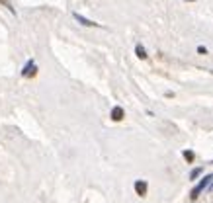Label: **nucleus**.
Segmentation results:
<instances>
[{"label":"nucleus","instance_id":"nucleus-11","mask_svg":"<svg viewBox=\"0 0 213 203\" xmlns=\"http://www.w3.org/2000/svg\"><path fill=\"white\" fill-rule=\"evenodd\" d=\"M186 2H194V0H186Z\"/></svg>","mask_w":213,"mask_h":203},{"label":"nucleus","instance_id":"nucleus-12","mask_svg":"<svg viewBox=\"0 0 213 203\" xmlns=\"http://www.w3.org/2000/svg\"><path fill=\"white\" fill-rule=\"evenodd\" d=\"M211 72H213V70H211Z\"/></svg>","mask_w":213,"mask_h":203},{"label":"nucleus","instance_id":"nucleus-2","mask_svg":"<svg viewBox=\"0 0 213 203\" xmlns=\"http://www.w3.org/2000/svg\"><path fill=\"white\" fill-rule=\"evenodd\" d=\"M35 74H37V66H35V63L29 59L26 63V66H24V70H22V76H24V78H33Z\"/></svg>","mask_w":213,"mask_h":203},{"label":"nucleus","instance_id":"nucleus-10","mask_svg":"<svg viewBox=\"0 0 213 203\" xmlns=\"http://www.w3.org/2000/svg\"><path fill=\"white\" fill-rule=\"evenodd\" d=\"M198 53H200V55H205V53H207V49H205L203 45H200V47H198Z\"/></svg>","mask_w":213,"mask_h":203},{"label":"nucleus","instance_id":"nucleus-6","mask_svg":"<svg viewBox=\"0 0 213 203\" xmlns=\"http://www.w3.org/2000/svg\"><path fill=\"white\" fill-rule=\"evenodd\" d=\"M135 53H137V57H139V59H147V51H145V47H143L141 43L135 47Z\"/></svg>","mask_w":213,"mask_h":203},{"label":"nucleus","instance_id":"nucleus-3","mask_svg":"<svg viewBox=\"0 0 213 203\" xmlns=\"http://www.w3.org/2000/svg\"><path fill=\"white\" fill-rule=\"evenodd\" d=\"M135 193L139 197H145V195H147V182L137 180V182H135Z\"/></svg>","mask_w":213,"mask_h":203},{"label":"nucleus","instance_id":"nucleus-7","mask_svg":"<svg viewBox=\"0 0 213 203\" xmlns=\"http://www.w3.org/2000/svg\"><path fill=\"white\" fill-rule=\"evenodd\" d=\"M182 156H184V160H186V162L192 164V162H194V158H195V154L192 151H184V152H182Z\"/></svg>","mask_w":213,"mask_h":203},{"label":"nucleus","instance_id":"nucleus-9","mask_svg":"<svg viewBox=\"0 0 213 203\" xmlns=\"http://www.w3.org/2000/svg\"><path fill=\"white\" fill-rule=\"evenodd\" d=\"M200 174H201V168H194V170L190 172V180H195Z\"/></svg>","mask_w":213,"mask_h":203},{"label":"nucleus","instance_id":"nucleus-4","mask_svg":"<svg viewBox=\"0 0 213 203\" xmlns=\"http://www.w3.org/2000/svg\"><path fill=\"white\" fill-rule=\"evenodd\" d=\"M74 20L80 22V24H82V26H86V27H94V26H98L96 22L88 20V18H84V16H80V14H74Z\"/></svg>","mask_w":213,"mask_h":203},{"label":"nucleus","instance_id":"nucleus-5","mask_svg":"<svg viewBox=\"0 0 213 203\" xmlns=\"http://www.w3.org/2000/svg\"><path fill=\"white\" fill-rule=\"evenodd\" d=\"M123 115H125V113H123V107H119V105H116V107L111 110V119H114V121H121Z\"/></svg>","mask_w":213,"mask_h":203},{"label":"nucleus","instance_id":"nucleus-1","mask_svg":"<svg viewBox=\"0 0 213 203\" xmlns=\"http://www.w3.org/2000/svg\"><path fill=\"white\" fill-rule=\"evenodd\" d=\"M211 180H213V174H209V176H205V178H201V182L198 183V186H195L194 190H192V193H190V197H192V199H198V197H200V193L203 190H205L207 186H209V183H211Z\"/></svg>","mask_w":213,"mask_h":203},{"label":"nucleus","instance_id":"nucleus-8","mask_svg":"<svg viewBox=\"0 0 213 203\" xmlns=\"http://www.w3.org/2000/svg\"><path fill=\"white\" fill-rule=\"evenodd\" d=\"M0 4H4V6H6L12 14H16V10H14V6H12V2H10V0H0Z\"/></svg>","mask_w":213,"mask_h":203}]
</instances>
